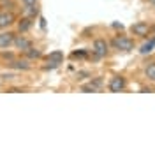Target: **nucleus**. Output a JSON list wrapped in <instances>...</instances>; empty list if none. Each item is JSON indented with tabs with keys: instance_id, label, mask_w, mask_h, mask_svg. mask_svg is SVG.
I'll use <instances>...</instances> for the list:
<instances>
[{
	"instance_id": "obj_6",
	"label": "nucleus",
	"mask_w": 155,
	"mask_h": 155,
	"mask_svg": "<svg viewBox=\"0 0 155 155\" xmlns=\"http://www.w3.org/2000/svg\"><path fill=\"white\" fill-rule=\"evenodd\" d=\"M14 46H16V49H19V51H27V49H30L32 48V41L30 39H27L25 35H16L14 37V42H12Z\"/></svg>"
},
{
	"instance_id": "obj_15",
	"label": "nucleus",
	"mask_w": 155,
	"mask_h": 155,
	"mask_svg": "<svg viewBox=\"0 0 155 155\" xmlns=\"http://www.w3.org/2000/svg\"><path fill=\"white\" fill-rule=\"evenodd\" d=\"M25 53H27V57H28V60H30V58H41V57H42V53H41L39 49H34V48L27 49Z\"/></svg>"
},
{
	"instance_id": "obj_7",
	"label": "nucleus",
	"mask_w": 155,
	"mask_h": 155,
	"mask_svg": "<svg viewBox=\"0 0 155 155\" xmlns=\"http://www.w3.org/2000/svg\"><path fill=\"white\" fill-rule=\"evenodd\" d=\"M48 62L51 65L46 67V69H53V67H57V65H60V64L64 62V53H62V51H51L48 55Z\"/></svg>"
},
{
	"instance_id": "obj_11",
	"label": "nucleus",
	"mask_w": 155,
	"mask_h": 155,
	"mask_svg": "<svg viewBox=\"0 0 155 155\" xmlns=\"http://www.w3.org/2000/svg\"><path fill=\"white\" fill-rule=\"evenodd\" d=\"M23 9H25V16H27V18H30V19H34L39 14L37 4H35V5H25Z\"/></svg>"
},
{
	"instance_id": "obj_20",
	"label": "nucleus",
	"mask_w": 155,
	"mask_h": 155,
	"mask_svg": "<svg viewBox=\"0 0 155 155\" xmlns=\"http://www.w3.org/2000/svg\"><path fill=\"white\" fill-rule=\"evenodd\" d=\"M113 27H115V28H120V30L124 28V25H122V23H116V21L113 23Z\"/></svg>"
},
{
	"instance_id": "obj_14",
	"label": "nucleus",
	"mask_w": 155,
	"mask_h": 155,
	"mask_svg": "<svg viewBox=\"0 0 155 155\" xmlns=\"http://www.w3.org/2000/svg\"><path fill=\"white\" fill-rule=\"evenodd\" d=\"M79 90H81V92H85V94H94V92H99V88H97L92 81H90V83H87V85H81V87H79Z\"/></svg>"
},
{
	"instance_id": "obj_22",
	"label": "nucleus",
	"mask_w": 155,
	"mask_h": 155,
	"mask_svg": "<svg viewBox=\"0 0 155 155\" xmlns=\"http://www.w3.org/2000/svg\"><path fill=\"white\" fill-rule=\"evenodd\" d=\"M148 2H150V4H152V5L155 7V0H148Z\"/></svg>"
},
{
	"instance_id": "obj_21",
	"label": "nucleus",
	"mask_w": 155,
	"mask_h": 155,
	"mask_svg": "<svg viewBox=\"0 0 155 155\" xmlns=\"http://www.w3.org/2000/svg\"><path fill=\"white\" fill-rule=\"evenodd\" d=\"M39 21H41V27H42V28H46V19H44V18H41Z\"/></svg>"
},
{
	"instance_id": "obj_17",
	"label": "nucleus",
	"mask_w": 155,
	"mask_h": 155,
	"mask_svg": "<svg viewBox=\"0 0 155 155\" xmlns=\"http://www.w3.org/2000/svg\"><path fill=\"white\" fill-rule=\"evenodd\" d=\"M85 55H87L85 51H74V53H72V57H74V58H83Z\"/></svg>"
},
{
	"instance_id": "obj_23",
	"label": "nucleus",
	"mask_w": 155,
	"mask_h": 155,
	"mask_svg": "<svg viewBox=\"0 0 155 155\" xmlns=\"http://www.w3.org/2000/svg\"><path fill=\"white\" fill-rule=\"evenodd\" d=\"M0 2H4V0H0Z\"/></svg>"
},
{
	"instance_id": "obj_9",
	"label": "nucleus",
	"mask_w": 155,
	"mask_h": 155,
	"mask_svg": "<svg viewBox=\"0 0 155 155\" xmlns=\"http://www.w3.org/2000/svg\"><path fill=\"white\" fill-rule=\"evenodd\" d=\"M9 65L12 69H21V71H27V69H30V60H28V58H25V60L12 58V60L9 62Z\"/></svg>"
},
{
	"instance_id": "obj_1",
	"label": "nucleus",
	"mask_w": 155,
	"mask_h": 155,
	"mask_svg": "<svg viewBox=\"0 0 155 155\" xmlns=\"http://www.w3.org/2000/svg\"><path fill=\"white\" fill-rule=\"evenodd\" d=\"M107 48H109V44H107L106 39H95V41H94V44H92V51H94L95 58L106 57Z\"/></svg>"
},
{
	"instance_id": "obj_18",
	"label": "nucleus",
	"mask_w": 155,
	"mask_h": 155,
	"mask_svg": "<svg viewBox=\"0 0 155 155\" xmlns=\"http://www.w3.org/2000/svg\"><path fill=\"white\" fill-rule=\"evenodd\" d=\"M92 83H94V85H95L97 88H101V87H102V79H101V78H97V79H94Z\"/></svg>"
},
{
	"instance_id": "obj_8",
	"label": "nucleus",
	"mask_w": 155,
	"mask_h": 155,
	"mask_svg": "<svg viewBox=\"0 0 155 155\" xmlns=\"http://www.w3.org/2000/svg\"><path fill=\"white\" fill-rule=\"evenodd\" d=\"M16 21L12 12H0V28H7Z\"/></svg>"
},
{
	"instance_id": "obj_13",
	"label": "nucleus",
	"mask_w": 155,
	"mask_h": 155,
	"mask_svg": "<svg viewBox=\"0 0 155 155\" xmlns=\"http://www.w3.org/2000/svg\"><path fill=\"white\" fill-rule=\"evenodd\" d=\"M145 74H146V78H148L150 81H155V62H152L150 65H146Z\"/></svg>"
},
{
	"instance_id": "obj_2",
	"label": "nucleus",
	"mask_w": 155,
	"mask_h": 155,
	"mask_svg": "<svg viewBox=\"0 0 155 155\" xmlns=\"http://www.w3.org/2000/svg\"><path fill=\"white\" fill-rule=\"evenodd\" d=\"M127 87V81L124 76H113L111 79H109V83H107V88H109V92H115V94H118V92H124Z\"/></svg>"
},
{
	"instance_id": "obj_16",
	"label": "nucleus",
	"mask_w": 155,
	"mask_h": 155,
	"mask_svg": "<svg viewBox=\"0 0 155 155\" xmlns=\"http://www.w3.org/2000/svg\"><path fill=\"white\" fill-rule=\"evenodd\" d=\"M21 4H23V7H25V5H35L37 0H21Z\"/></svg>"
},
{
	"instance_id": "obj_12",
	"label": "nucleus",
	"mask_w": 155,
	"mask_h": 155,
	"mask_svg": "<svg viewBox=\"0 0 155 155\" xmlns=\"http://www.w3.org/2000/svg\"><path fill=\"white\" fill-rule=\"evenodd\" d=\"M153 48H155V37L150 39L148 42H145V44L141 46L139 51H141V55H148V53H152V51H153Z\"/></svg>"
},
{
	"instance_id": "obj_5",
	"label": "nucleus",
	"mask_w": 155,
	"mask_h": 155,
	"mask_svg": "<svg viewBox=\"0 0 155 155\" xmlns=\"http://www.w3.org/2000/svg\"><path fill=\"white\" fill-rule=\"evenodd\" d=\"M16 34L14 32H0V49H7L9 46H12Z\"/></svg>"
},
{
	"instance_id": "obj_3",
	"label": "nucleus",
	"mask_w": 155,
	"mask_h": 155,
	"mask_svg": "<svg viewBox=\"0 0 155 155\" xmlns=\"http://www.w3.org/2000/svg\"><path fill=\"white\" fill-rule=\"evenodd\" d=\"M111 44H113L116 49H122V51H130V49H134V42H132V39L125 37V35L115 37Z\"/></svg>"
},
{
	"instance_id": "obj_19",
	"label": "nucleus",
	"mask_w": 155,
	"mask_h": 155,
	"mask_svg": "<svg viewBox=\"0 0 155 155\" xmlns=\"http://www.w3.org/2000/svg\"><path fill=\"white\" fill-rule=\"evenodd\" d=\"M2 58H5V60H9V62H11L14 57H12V53H2Z\"/></svg>"
},
{
	"instance_id": "obj_10",
	"label": "nucleus",
	"mask_w": 155,
	"mask_h": 155,
	"mask_svg": "<svg viewBox=\"0 0 155 155\" xmlns=\"http://www.w3.org/2000/svg\"><path fill=\"white\" fill-rule=\"evenodd\" d=\"M30 28H32V19H30V18H27V16H25V18H21L18 21V30L21 32V34L28 32Z\"/></svg>"
},
{
	"instance_id": "obj_4",
	"label": "nucleus",
	"mask_w": 155,
	"mask_h": 155,
	"mask_svg": "<svg viewBox=\"0 0 155 155\" xmlns=\"http://www.w3.org/2000/svg\"><path fill=\"white\" fill-rule=\"evenodd\" d=\"M130 32H132L134 35L145 37V35H148V32H150V25H148L146 21H137V23H134V25L130 27Z\"/></svg>"
}]
</instances>
